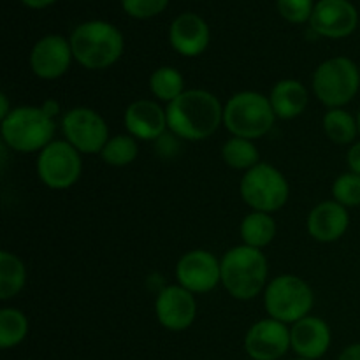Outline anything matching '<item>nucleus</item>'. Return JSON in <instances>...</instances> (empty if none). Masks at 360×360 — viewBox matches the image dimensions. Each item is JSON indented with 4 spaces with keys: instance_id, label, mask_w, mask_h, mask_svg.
Instances as JSON below:
<instances>
[{
    "instance_id": "6e6552de",
    "label": "nucleus",
    "mask_w": 360,
    "mask_h": 360,
    "mask_svg": "<svg viewBox=\"0 0 360 360\" xmlns=\"http://www.w3.org/2000/svg\"><path fill=\"white\" fill-rule=\"evenodd\" d=\"M239 192L253 211L273 214L287 204L290 186L274 165L260 162L245 172L239 183Z\"/></svg>"
},
{
    "instance_id": "f3484780",
    "label": "nucleus",
    "mask_w": 360,
    "mask_h": 360,
    "mask_svg": "<svg viewBox=\"0 0 360 360\" xmlns=\"http://www.w3.org/2000/svg\"><path fill=\"white\" fill-rule=\"evenodd\" d=\"M330 341V327L319 316L308 315L290 327V348L301 359H322L329 352Z\"/></svg>"
},
{
    "instance_id": "f704fd0d",
    "label": "nucleus",
    "mask_w": 360,
    "mask_h": 360,
    "mask_svg": "<svg viewBox=\"0 0 360 360\" xmlns=\"http://www.w3.org/2000/svg\"><path fill=\"white\" fill-rule=\"evenodd\" d=\"M13 109H9V102H7V95L2 94L0 95V120L6 118Z\"/></svg>"
},
{
    "instance_id": "5701e85b",
    "label": "nucleus",
    "mask_w": 360,
    "mask_h": 360,
    "mask_svg": "<svg viewBox=\"0 0 360 360\" xmlns=\"http://www.w3.org/2000/svg\"><path fill=\"white\" fill-rule=\"evenodd\" d=\"M323 132L334 144H354L359 136L357 118L343 108L329 109L323 116Z\"/></svg>"
},
{
    "instance_id": "f8f14e48",
    "label": "nucleus",
    "mask_w": 360,
    "mask_h": 360,
    "mask_svg": "<svg viewBox=\"0 0 360 360\" xmlns=\"http://www.w3.org/2000/svg\"><path fill=\"white\" fill-rule=\"evenodd\" d=\"M245 350L252 360H280L290 348V327L274 319L253 323L245 336Z\"/></svg>"
},
{
    "instance_id": "1a4fd4ad",
    "label": "nucleus",
    "mask_w": 360,
    "mask_h": 360,
    "mask_svg": "<svg viewBox=\"0 0 360 360\" xmlns=\"http://www.w3.org/2000/svg\"><path fill=\"white\" fill-rule=\"evenodd\" d=\"M37 176L42 185L51 190H67L77 183L83 172L81 153L65 139H55L39 151Z\"/></svg>"
},
{
    "instance_id": "c9c22d12",
    "label": "nucleus",
    "mask_w": 360,
    "mask_h": 360,
    "mask_svg": "<svg viewBox=\"0 0 360 360\" xmlns=\"http://www.w3.org/2000/svg\"><path fill=\"white\" fill-rule=\"evenodd\" d=\"M357 125H359V136H360V111H359V115H357Z\"/></svg>"
},
{
    "instance_id": "dca6fc26",
    "label": "nucleus",
    "mask_w": 360,
    "mask_h": 360,
    "mask_svg": "<svg viewBox=\"0 0 360 360\" xmlns=\"http://www.w3.org/2000/svg\"><path fill=\"white\" fill-rule=\"evenodd\" d=\"M169 42L178 55L195 58L202 55L211 42V32L206 21L195 13H183L169 27Z\"/></svg>"
},
{
    "instance_id": "7ed1b4c3",
    "label": "nucleus",
    "mask_w": 360,
    "mask_h": 360,
    "mask_svg": "<svg viewBox=\"0 0 360 360\" xmlns=\"http://www.w3.org/2000/svg\"><path fill=\"white\" fill-rule=\"evenodd\" d=\"M221 285L238 301H250L267 287V259L262 250L239 245L221 257Z\"/></svg>"
},
{
    "instance_id": "aec40b11",
    "label": "nucleus",
    "mask_w": 360,
    "mask_h": 360,
    "mask_svg": "<svg viewBox=\"0 0 360 360\" xmlns=\"http://www.w3.org/2000/svg\"><path fill=\"white\" fill-rule=\"evenodd\" d=\"M269 102L276 118H297L308 108V88L297 79H281L271 90Z\"/></svg>"
},
{
    "instance_id": "473e14b6",
    "label": "nucleus",
    "mask_w": 360,
    "mask_h": 360,
    "mask_svg": "<svg viewBox=\"0 0 360 360\" xmlns=\"http://www.w3.org/2000/svg\"><path fill=\"white\" fill-rule=\"evenodd\" d=\"M55 2H58V0H21V4L28 9H46Z\"/></svg>"
},
{
    "instance_id": "4be33fe9",
    "label": "nucleus",
    "mask_w": 360,
    "mask_h": 360,
    "mask_svg": "<svg viewBox=\"0 0 360 360\" xmlns=\"http://www.w3.org/2000/svg\"><path fill=\"white\" fill-rule=\"evenodd\" d=\"M27 283V269L20 257L11 252H0V299H14Z\"/></svg>"
},
{
    "instance_id": "9d476101",
    "label": "nucleus",
    "mask_w": 360,
    "mask_h": 360,
    "mask_svg": "<svg viewBox=\"0 0 360 360\" xmlns=\"http://www.w3.org/2000/svg\"><path fill=\"white\" fill-rule=\"evenodd\" d=\"M62 132L69 144L81 155H95L104 150L109 141L105 120L90 108H74L62 118Z\"/></svg>"
},
{
    "instance_id": "72a5a7b5",
    "label": "nucleus",
    "mask_w": 360,
    "mask_h": 360,
    "mask_svg": "<svg viewBox=\"0 0 360 360\" xmlns=\"http://www.w3.org/2000/svg\"><path fill=\"white\" fill-rule=\"evenodd\" d=\"M41 108L44 109V111L48 112L51 118H55V116L60 112V105H58V102H56V101H46L44 104L41 105Z\"/></svg>"
},
{
    "instance_id": "39448f33",
    "label": "nucleus",
    "mask_w": 360,
    "mask_h": 360,
    "mask_svg": "<svg viewBox=\"0 0 360 360\" xmlns=\"http://www.w3.org/2000/svg\"><path fill=\"white\" fill-rule=\"evenodd\" d=\"M273 108L269 97L259 91H239L232 95L224 108V125L234 137L259 139L274 125Z\"/></svg>"
},
{
    "instance_id": "ddd939ff",
    "label": "nucleus",
    "mask_w": 360,
    "mask_h": 360,
    "mask_svg": "<svg viewBox=\"0 0 360 360\" xmlns=\"http://www.w3.org/2000/svg\"><path fill=\"white\" fill-rule=\"evenodd\" d=\"M359 11L350 0H319L309 27L320 37L345 39L357 30Z\"/></svg>"
},
{
    "instance_id": "20e7f679",
    "label": "nucleus",
    "mask_w": 360,
    "mask_h": 360,
    "mask_svg": "<svg viewBox=\"0 0 360 360\" xmlns=\"http://www.w3.org/2000/svg\"><path fill=\"white\" fill-rule=\"evenodd\" d=\"M55 118L37 105H20L2 120V141L20 153L42 151L55 141Z\"/></svg>"
},
{
    "instance_id": "bb28decb",
    "label": "nucleus",
    "mask_w": 360,
    "mask_h": 360,
    "mask_svg": "<svg viewBox=\"0 0 360 360\" xmlns=\"http://www.w3.org/2000/svg\"><path fill=\"white\" fill-rule=\"evenodd\" d=\"M137 153H139V146H137L136 137L130 134H118L115 137H109L104 150L101 151V157L111 167H125L136 160Z\"/></svg>"
},
{
    "instance_id": "7c9ffc66",
    "label": "nucleus",
    "mask_w": 360,
    "mask_h": 360,
    "mask_svg": "<svg viewBox=\"0 0 360 360\" xmlns=\"http://www.w3.org/2000/svg\"><path fill=\"white\" fill-rule=\"evenodd\" d=\"M347 164L350 167V172L360 174V141H355L347 153Z\"/></svg>"
},
{
    "instance_id": "cd10ccee",
    "label": "nucleus",
    "mask_w": 360,
    "mask_h": 360,
    "mask_svg": "<svg viewBox=\"0 0 360 360\" xmlns=\"http://www.w3.org/2000/svg\"><path fill=\"white\" fill-rule=\"evenodd\" d=\"M333 200L340 202L347 210L360 206V174L345 172L338 176L333 183Z\"/></svg>"
},
{
    "instance_id": "4468645a",
    "label": "nucleus",
    "mask_w": 360,
    "mask_h": 360,
    "mask_svg": "<svg viewBox=\"0 0 360 360\" xmlns=\"http://www.w3.org/2000/svg\"><path fill=\"white\" fill-rule=\"evenodd\" d=\"M155 315L162 327L172 333H181L192 327L197 316L195 294L181 285H169L155 299Z\"/></svg>"
},
{
    "instance_id": "b1692460",
    "label": "nucleus",
    "mask_w": 360,
    "mask_h": 360,
    "mask_svg": "<svg viewBox=\"0 0 360 360\" xmlns=\"http://www.w3.org/2000/svg\"><path fill=\"white\" fill-rule=\"evenodd\" d=\"M221 158H224V162L231 169L245 172L255 167L257 164H260L259 150L253 144V141L234 136L229 141H225V144L221 146Z\"/></svg>"
},
{
    "instance_id": "2f4dec72",
    "label": "nucleus",
    "mask_w": 360,
    "mask_h": 360,
    "mask_svg": "<svg viewBox=\"0 0 360 360\" xmlns=\"http://www.w3.org/2000/svg\"><path fill=\"white\" fill-rule=\"evenodd\" d=\"M338 360H360V343H354L345 348Z\"/></svg>"
},
{
    "instance_id": "a211bd4d",
    "label": "nucleus",
    "mask_w": 360,
    "mask_h": 360,
    "mask_svg": "<svg viewBox=\"0 0 360 360\" xmlns=\"http://www.w3.org/2000/svg\"><path fill=\"white\" fill-rule=\"evenodd\" d=\"M123 122H125L127 132L141 141L158 139L164 136L167 129L165 109H162L160 104L155 101H146V98L132 102L127 108Z\"/></svg>"
},
{
    "instance_id": "f257e3e1",
    "label": "nucleus",
    "mask_w": 360,
    "mask_h": 360,
    "mask_svg": "<svg viewBox=\"0 0 360 360\" xmlns=\"http://www.w3.org/2000/svg\"><path fill=\"white\" fill-rule=\"evenodd\" d=\"M167 129L185 141H204L224 123V108L207 90H185L165 108Z\"/></svg>"
},
{
    "instance_id": "2eb2a0df",
    "label": "nucleus",
    "mask_w": 360,
    "mask_h": 360,
    "mask_svg": "<svg viewBox=\"0 0 360 360\" xmlns=\"http://www.w3.org/2000/svg\"><path fill=\"white\" fill-rule=\"evenodd\" d=\"M74 55L69 39L62 35H44L30 51V69L41 79H58L70 69Z\"/></svg>"
},
{
    "instance_id": "6ab92c4d",
    "label": "nucleus",
    "mask_w": 360,
    "mask_h": 360,
    "mask_svg": "<svg viewBox=\"0 0 360 360\" xmlns=\"http://www.w3.org/2000/svg\"><path fill=\"white\" fill-rule=\"evenodd\" d=\"M348 225L350 213L336 200H323L308 214V232L319 243L338 241L347 234Z\"/></svg>"
},
{
    "instance_id": "f03ea898",
    "label": "nucleus",
    "mask_w": 360,
    "mask_h": 360,
    "mask_svg": "<svg viewBox=\"0 0 360 360\" xmlns=\"http://www.w3.org/2000/svg\"><path fill=\"white\" fill-rule=\"evenodd\" d=\"M69 42L74 60L88 70H104L115 65L125 49L122 32L104 20L79 23L70 34Z\"/></svg>"
},
{
    "instance_id": "412c9836",
    "label": "nucleus",
    "mask_w": 360,
    "mask_h": 360,
    "mask_svg": "<svg viewBox=\"0 0 360 360\" xmlns=\"http://www.w3.org/2000/svg\"><path fill=\"white\" fill-rule=\"evenodd\" d=\"M239 232H241L243 245L262 250L273 243L274 236H276V224L269 213L252 211L243 218Z\"/></svg>"
},
{
    "instance_id": "393cba45",
    "label": "nucleus",
    "mask_w": 360,
    "mask_h": 360,
    "mask_svg": "<svg viewBox=\"0 0 360 360\" xmlns=\"http://www.w3.org/2000/svg\"><path fill=\"white\" fill-rule=\"evenodd\" d=\"M150 90L158 101L171 104L185 91V77L174 67H158L150 76Z\"/></svg>"
},
{
    "instance_id": "423d86ee",
    "label": "nucleus",
    "mask_w": 360,
    "mask_h": 360,
    "mask_svg": "<svg viewBox=\"0 0 360 360\" xmlns=\"http://www.w3.org/2000/svg\"><path fill=\"white\" fill-rule=\"evenodd\" d=\"M315 302L311 287L302 278L281 274L271 280L264 290V306L269 319L294 326L309 315Z\"/></svg>"
},
{
    "instance_id": "c756f323",
    "label": "nucleus",
    "mask_w": 360,
    "mask_h": 360,
    "mask_svg": "<svg viewBox=\"0 0 360 360\" xmlns=\"http://www.w3.org/2000/svg\"><path fill=\"white\" fill-rule=\"evenodd\" d=\"M122 9L134 20H150L167 9L171 0H120Z\"/></svg>"
},
{
    "instance_id": "0eeeda50",
    "label": "nucleus",
    "mask_w": 360,
    "mask_h": 360,
    "mask_svg": "<svg viewBox=\"0 0 360 360\" xmlns=\"http://www.w3.org/2000/svg\"><path fill=\"white\" fill-rule=\"evenodd\" d=\"M360 88V70L354 60L334 56L320 63L313 72V94L329 109L345 108Z\"/></svg>"
},
{
    "instance_id": "c85d7f7f",
    "label": "nucleus",
    "mask_w": 360,
    "mask_h": 360,
    "mask_svg": "<svg viewBox=\"0 0 360 360\" xmlns=\"http://www.w3.org/2000/svg\"><path fill=\"white\" fill-rule=\"evenodd\" d=\"M276 9L288 23L302 25L311 20L315 2L313 0H276Z\"/></svg>"
},
{
    "instance_id": "a878e982",
    "label": "nucleus",
    "mask_w": 360,
    "mask_h": 360,
    "mask_svg": "<svg viewBox=\"0 0 360 360\" xmlns=\"http://www.w3.org/2000/svg\"><path fill=\"white\" fill-rule=\"evenodd\" d=\"M28 336V319L16 308H4L0 311V348L9 350L18 347Z\"/></svg>"
},
{
    "instance_id": "e433bc0d",
    "label": "nucleus",
    "mask_w": 360,
    "mask_h": 360,
    "mask_svg": "<svg viewBox=\"0 0 360 360\" xmlns=\"http://www.w3.org/2000/svg\"><path fill=\"white\" fill-rule=\"evenodd\" d=\"M292 360H308V359H301V357H295V359H292Z\"/></svg>"
},
{
    "instance_id": "9b49d317",
    "label": "nucleus",
    "mask_w": 360,
    "mask_h": 360,
    "mask_svg": "<svg viewBox=\"0 0 360 360\" xmlns=\"http://www.w3.org/2000/svg\"><path fill=\"white\" fill-rule=\"evenodd\" d=\"M176 280L192 294H207L221 283V264L207 250H192L176 264Z\"/></svg>"
}]
</instances>
